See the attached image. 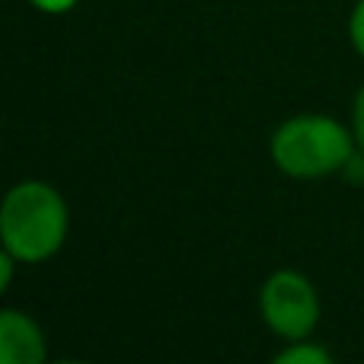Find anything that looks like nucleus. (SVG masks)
Segmentation results:
<instances>
[{
    "mask_svg": "<svg viewBox=\"0 0 364 364\" xmlns=\"http://www.w3.org/2000/svg\"><path fill=\"white\" fill-rule=\"evenodd\" d=\"M259 314L278 339H307L320 323V294L304 272L278 269L259 288Z\"/></svg>",
    "mask_w": 364,
    "mask_h": 364,
    "instance_id": "obj_3",
    "label": "nucleus"
},
{
    "mask_svg": "<svg viewBox=\"0 0 364 364\" xmlns=\"http://www.w3.org/2000/svg\"><path fill=\"white\" fill-rule=\"evenodd\" d=\"M352 132L358 138V147L364 151V87L358 90V96L352 102Z\"/></svg>",
    "mask_w": 364,
    "mask_h": 364,
    "instance_id": "obj_8",
    "label": "nucleus"
},
{
    "mask_svg": "<svg viewBox=\"0 0 364 364\" xmlns=\"http://www.w3.org/2000/svg\"><path fill=\"white\" fill-rule=\"evenodd\" d=\"M275 361L278 364H329L333 361V352L323 348V346H316V342L307 336V339H294L284 348H278Z\"/></svg>",
    "mask_w": 364,
    "mask_h": 364,
    "instance_id": "obj_5",
    "label": "nucleus"
},
{
    "mask_svg": "<svg viewBox=\"0 0 364 364\" xmlns=\"http://www.w3.org/2000/svg\"><path fill=\"white\" fill-rule=\"evenodd\" d=\"M348 42L352 48L364 58V0L352 6V16H348Z\"/></svg>",
    "mask_w": 364,
    "mask_h": 364,
    "instance_id": "obj_6",
    "label": "nucleus"
},
{
    "mask_svg": "<svg viewBox=\"0 0 364 364\" xmlns=\"http://www.w3.org/2000/svg\"><path fill=\"white\" fill-rule=\"evenodd\" d=\"M48 355L45 333L26 310H0V361L4 364H42Z\"/></svg>",
    "mask_w": 364,
    "mask_h": 364,
    "instance_id": "obj_4",
    "label": "nucleus"
},
{
    "mask_svg": "<svg viewBox=\"0 0 364 364\" xmlns=\"http://www.w3.org/2000/svg\"><path fill=\"white\" fill-rule=\"evenodd\" d=\"M38 13H48V16H64L77 6V0H29Z\"/></svg>",
    "mask_w": 364,
    "mask_h": 364,
    "instance_id": "obj_7",
    "label": "nucleus"
},
{
    "mask_svg": "<svg viewBox=\"0 0 364 364\" xmlns=\"http://www.w3.org/2000/svg\"><path fill=\"white\" fill-rule=\"evenodd\" d=\"M358 154V138L352 125L333 115L304 112L291 115L272 132L269 157L291 179H326L342 173Z\"/></svg>",
    "mask_w": 364,
    "mask_h": 364,
    "instance_id": "obj_2",
    "label": "nucleus"
},
{
    "mask_svg": "<svg viewBox=\"0 0 364 364\" xmlns=\"http://www.w3.org/2000/svg\"><path fill=\"white\" fill-rule=\"evenodd\" d=\"M70 230L64 195L45 179L10 186L0 205V243L23 265H42L58 256Z\"/></svg>",
    "mask_w": 364,
    "mask_h": 364,
    "instance_id": "obj_1",
    "label": "nucleus"
},
{
    "mask_svg": "<svg viewBox=\"0 0 364 364\" xmlns=\"http://www.w3.org/2000/svg\"><path fill=\"white\" fill-rule=\"evenodd\" d=\"M16 262L19 259L13 256V252H0V291H10V284H13V269H16Z\"/></svg>",
    "mask_w": 364,
    "mask_h": 364,
    "instance_id": "obj_9",
    "label": "nucleus"
}]
</instances>
